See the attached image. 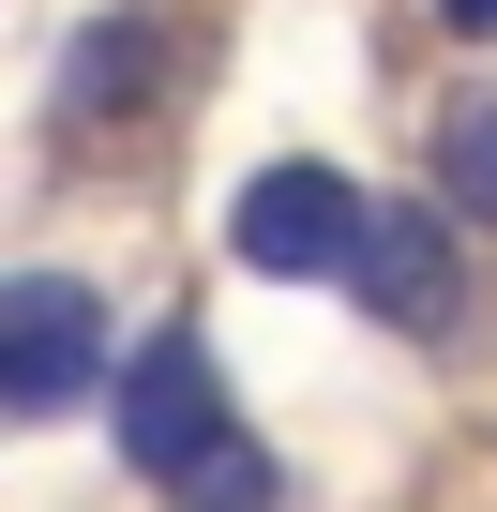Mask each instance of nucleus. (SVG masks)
Masks as SVG:
<instances>
[{"label": "nucleus", "instance_id": "obj_2", "mask_svg": "<svg viewBox=\"0 0 497 512\" xmlns=\"http://www.w3.org/2000/svg\"><path fill=\"white\" fill-rule=\"evenodd\" d=\"M362 226H377V211H362L332 166H272L257 196L226 211V241L257 256V272H347V256H362Z\"/></svg>", "mask_w": 497, "mask_h": 512}, {"label": "nucleus", "instance_id": "obj_6", "mask_svg": "<svg viewBox=\"0 0 497 512\" xmlns=\"http://www.w3.org/2000/svg\"><path fill=\"white\" fill-rule=\"evenodd\" d=\"M452 16H467V31H497V0H452Z\"/></svg>", "mask_w": 497, "mask_h": 512}, {"label": "nucleus", "instance_id": "obj_4", "mask_svg": "<svg viewBox=\"0 0 497 512\" xmlns=\"http://www.w3.org/2000/svg\"><path fill=\"white\" fill-rule=\"evenodd\" d=\"M347 272H377V317H407V332L437 317V241H422V226H362Z\"/></svg>", "mask_w": 497, "mask_h": 512}, {"label": "nucleus", "instance_id": "obj_5", "mask_svg": "<svg viewBox=\"0 0 497 512\" xmlns=\"http://www.w3.org/2000/svg\"><path fill=\"white\" fill-rule=\"evenodd\" d=\"M437 166H452V196H467V211L497 226V106H467V121L437 136Z\"/></svg>", "mask_w": 497, "mask_h": 512}, {"label": "nucleus", "instance_id": "obj_3", "mask_svg": "<svg viewBox=\"0 0 497 512\" xmlns=\"http://www.w3.org/2000/svg\"><path fill=\"white\" fill-rule=\"evenodd\" d=\"M76 377H91V302L61 272L0 287V392H16V407H76Z\"/></svg>", "mask_w": 497, "mask_h": 512}, {"label": "nucleus", "instance_id": "obj_1", "mask_svg": "<svg viewBox=\"0 0 497 512\" xmlns=\"http://www.w3.org/2000/svg\"><path fill=\"white\" fill-rule=\"evenodd\" d=\"M121 452L151 467V482H181V497H257V452L226 437V392H211V347L196 332H151L136 347V377H121Z\"/></svg>", "mask_w": 497, "mask_h": 512}]
</instances>
